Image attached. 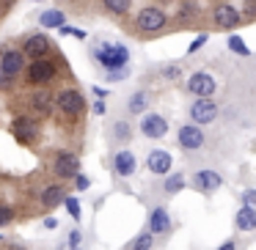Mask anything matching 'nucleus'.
I'll return each instance as SVG.
<instances>
[{
	"label": "nucleus",
	"mask_w": 256,
	"mask_h": 250,
	"mask_svg": "<svg viewBox=\"0 0 256 250\" xmlns=\"http://www.w3.org/2000/svg\"><path fill=\"white\" fill-rule=\"evenodd\" d=\"M94 113H96V116H105V113H108L105 99H96V102H94Z\"/></svg>",
	"instance_id": "39"
},
{
	"label": "nucleus",
	"mask_w": 256,
	"mask_h": 250,
	"mask_svg": "<svg viewBox=\"0 0 256 250\" xmlns=\"http://www.w3.org/2000/svg\"><path fill=\"white\" fill-rule=\"evenodd\" d=\"M218 91V83L212 74L206 72H193L188 77V94H193L196 99H212V94Z\"/></svg>",
	"instance_id": "6"
},
{
	"label": "nucleus",
	"mask_w": 256,
	"mask_h": 250,
	"mask_svg": "<svg viewBox=\"0 0 256 250\" xmlns=\"http://www.w3.org/2000/svg\"><path fill=\"white\" fill-rule=\"evenodd\" d=\"M39 25H44V28H61V25H66V14L61 8H47V11L39 14Z\"/></svg>",
	"instance_id": "21"
},
{
	"label": "nucleus",
	"mask_w": 256,
	"mask_h": 250,
	"mask_svg": "<svg viewBox=\"0 0 256 250\" xmlns=\"http://www.w3.org/2000/svg\"><path fill=\"white\" fill-rule=\"evenodd\" d=\"M130 77V69L124 66V69H110V72H105V80L108 83H122V80H127Z\"/></svg>",
	"instance_id": "29"
},
{
	"label": "nucleus",
	"mask_w": 256,
	"mask_h": 250,
	"mask_svg": "<svg viewBox=\"0 0 256 250\" xmlns=\"http://www.w3.org/2000/svg\"><path fill=\"white\" fill-rule=\"evenodd\" d=\"M245 17H256V0L245 3Z\"/></svg>",
	"instance_id": "41"
},
{
	"label": "nucleus",
	"mask_w": 256,
	"mask_h": 250,
	"mask_svg": "<svg viewBox=\"0 0 256 250\" xmlns=\"http://www.w3.org/2000/svg\"><path fill=\"white\" fill-rule=\"evenodd\" d=\"M113 171H116V176H122V179L132 176V173L138 171V160H135L132 151H127V149L116 151V154H113Z\"/></svg>",
	"instance_id": "13"
},
{
	"label": "nucleus",
	"mask_w": 256,
	"mask_h": 250,
	"mask_svg": "<svg viewBox=\"0 0 256 250\" xmlns=\"http://www.w3.org/2000/svg\"><path fill=\"white\" fill-rule=\"evenodd\" d=\"M8 3H12V0H3V6H8Z\"/></svg>",
	"instance_id": "43"
},
{
	"label": "nucleus",
	"mask_w": 256,
	"mask_h": 250,
	"mask_svg": "<svg viewBox=\"0 0 256 250\" xmlns=\"http://www.w3.org/2000/svg\"><path fill=\"white\" fill-rule=\"evenodd\" d=\"M190 121L198 124V127H206V124H212L218 118V105L212 99H196L193 105H190Z\"/></svg>",
	"instance_id": "10"
},
{
	"label": "nucleus",
	"mask_w": 256,
	"mask_h": 250,
	"mask_svg": "<svg viewBox=\"0 0 256 250\" xmlns=\"http://www.w3.org/2000/svg\"><path fill=\"white\" fill-rule=\"evenodd\" d=\"M28 105H30V110H34V113H39V116H50V113H52V107H56V99H52V94H50V91L39 88V91H34V94H30Z\"/></svg>",
	"instance_id": "18"
},
{
	"label": "nucleus",
	"mask_w": 256,
	"mask_h": 250,
	"mask_svg": "<svg viewBox=\"0 0 256 250\" xmlns=\"http://www.w3.org/2000/svg\"><path fill=\"white\" fill-rule=\"evenodd\" d=\"M80 239H83V234H80L78 228H74V231L69 234V248H72V250H78V248H80Z\"/></svg>",
	"instance_id": "36"
},
{
	"label": "nucleus",
	"mask_w": 256,
	"mask_h": 250,
	"mask_svg": "<svg viewBox=\"0 0 256 250\" xmlns=\"http://www.w3.org/2000/svg\"><path fill=\"white\" fill-rule=\"evenodd\" d=\"M102 6H105V11L122 17V14H127L132 8V0H102Z\"/></svg>",
	"instance_id": "25"
},
{
	"label": "nucleus",
	"mask_w": 256,
	"mask_h": 250,
	"mask_svg": "<svg viewBox=\"0 0 256 250\" xmlns=\"http://www.w3.org/2000/svg\"><path fill=\"white\" fill-rule=\"evenodd\" d=\"M140 132L152 140H160L168 135V121L160 113H144V118H140Z\"/></svg>",
	"instance_id": "12"
},
{
	"label": "nucleus",
	"mask_w": 256,
	"mask_h": 250,
	"mask_svg": "<svg viewBox=\"0 0 256 250\" xmlns=\"http://www.w3.org/2000/svg\"><path fill=\"white\" fill-rule=\"evenodd\" d=\"M206 41H210V36H206V33H198L193 41H190V47H188V55H196V52H198L201 47L206 44Z\"/></svg>",
	"instance_id": "30"
},
{
	"label": "nucleus",
	"mask_w": 256,
	"mask_h": 250,
	"mask_svg": "<svg viewBox=\"0 0 256 250\" xmlns=\"http://www.w3.org/2000/svg\"><path fill=\"white\" fill-rule=\"evenodd\" d=\"M12 223H14V209L0 204V226H12Z\"/></svg>",
	"instance_id": "31"
},
{
	"label": "nucleus",
	"mask_w": 256,
	"mask_h": 250,
	"mask_svg": "<svg viewBox=\"0 0 256 250\" xmlns=\"http://www.w3.org/2000/svg\"><path fill=\"white\" fill-rule=\"evenodd\" d=\"M242 204H248V206L256 204V190H245V193H242Z\"/></svg>",
	"instance_id": "37"
},
{
	"label": "nucleus",
	"mask_w": 256,
	"mask_h": 250,
	"mask_svg": "<svg viewBox=\"0 0 256 250\" xmlns=\"http://www.w3.org/2000/svg\"><path fill=\"white\" fill-rule=\"evenodd\" d=\"M50 39H47L44 33H30L22 39V47L20 50L25 52V58H30V61H36V58H47L50 55Z\"/></svg>",
	"instance_id": "9"
},
{
	"label": "nucleus",
	"mask_w": 256,
	"mask_h": 250,
	"mask_svg": "<svg viewBox=\"0 0 256 250\" xmlns=\"http://www.w3.org/2000/svg\"><path fill=\"white\" fill-rule=\"evenodd\" d=\"M171 162H174V157L168 154L166 149H152L149 157H146V168H149L152 173H157V176H166V173L171 171Z\"/></svg>",
	"instance_id": "14"
},
{
	"label": "nucleus",
	"mask_w": 256,
	"mask_h": 250,
	"mask_svg": "<svg viewBox=\"0 0 256 250\" xmlns=\"http://www.w3.org/2000/svg\"><path fill=\"white\" fill-rule=\"evenodd\" d=\"M162 72V77H168V80H179L182 77V69H176V66H166V69H160Z\"/></svg>",
	"instance_id": "35"
},
{
	"label": "nucleus",
	"mask_w": 256,
	"mask_h": 250,
	"mask_svg": "<svg viewBox=\"0 0 256 250\" xmlns=\"http://www.w3.org/2000/svg\"><path fill=\"white\" fill-rule=\"evenodd\" d=\"M182 187H184V176L182 173H171V176L162 182V190H166L168 195H176V193H182Z\"/></svg>",
	"instance_id": "26"
},
{
	"label": "nucleus",
	"mask_w": 256,
	"mask_h": 250,
	"mask_svg": "<svg viewBox=\"0 0 256 250\" xmlns=\"http://www.w3.org/2000/svg\"><path fill=\"white\" fill-rule=\"evenodd\" d=\"M64 206H66V212L72 215V220H80V215H83V212H80V201L74 198V195H66V201H64Z\"/></svg>",
	"instance_id": "28"
},
{
	"label": "nucleus",
	"mask_w": 256,
	"mask_h": 250,
	"mask_svg": "<svg viewBox=\"0 0 256 250\" xmlns=\"http://www.w3.org/2000/svg\"><path fill=\"white\" fill-rule=\"evenodd\" d=\"M42 226H44L47 231H56V228H58V220H56V217H44V223H42Z\"/></svg>",
	"instance_id": "40"
},
{
	"label": "nucleus",
	"mask_w": 256,
	"mask_h": 250,
	"mask_svg": "<svg viewBox=\"0 0 256 250\" xmlns=\"http://www.w3.org/2000/svg\"><path fill=\"white\" fill-rule=\"evenodd\" d=\"M52 173L58 179H74L80 173V160L74 151H58L52 160Z\"/></svg>",
	"instance_id": "8"
},
{
	"label": "nucleus",
	"mask_w": 256,
	"mask_h": 250,
	"mask_svg": "<svg viewBox=\"0 0 256 250\" xmlns=\"http://www.w3.org/2000/svg\"><path fill=\"white\" fill-rule=\"evenodd\" d=\"M91 61L96 66H102V72H110V69H124L130 63V50L118 41H96L91 47Z\"/></svg>",
	"instance_id": "1"
},
{
	"label": "nucleus",
	"mask_w": 256,
	"mask_h": 250,
	"mask_svg": "<svg viewBox=\"0 0 256 250\" xmlns=\"http://www.w3.org/2000/svg\"><path fill=\"white\" fill-rule=\"evenodd\" d=\"M212 19H215L218 28H237L240 25V11L228 3H220V6L212 11Z\"/></svg>",
	"instance_id": "17"
},
{
	"label": "nucleus",
	"mask_w": 256,
	"mask_h": 250,
	"mask_svg": "<svg viewBox=\"0 0 256 250\" xmlns=\"http://www.w3.org/2000/svg\"><path fill=\"white\" fill-rule=\"evenodd\" d=\"M226 47L234 52V55H242V58H248V55H250V47L245 44V41L240 39V36H228V39H226Z\"/></svg>",
	"instance_id": "27"
},
{
	"label": "nucleus",
	"mask_w": 256,
	"mask_h": 250,
	"mask_svg": "<svg viewBox=\"0 0 256 250\" xmlns=\"http://www.w3.org/2000/svg\"><path fill=\"white\" fill-rule=\"evenodd\" d=\"M146 107H149V96H146V91H135V94L127 99V113L130 116L146 113Z\"/></svg>",
	"instance_id": "22"
},
{
	"label": "nucleus",
	"mask_w": 256,
	"mask_h": 250,
	"mask_svg": "<svg viewBox=\"0 0 256 250\" xmlns=\"http://www.w3.org/2000/svg\"><path fill=\"white\" fill-rule=\"evenodd\" d=\"M218 250H237V242H234V239H226V242H223Z\"/></svg>",
	"instance_id": "42"
},
{
	"label": "nucleus",
	"mask_w": 256,
	"mask_h": 250,
	"mask_svg": "<svg viewBox=\"0 0 256 250\" xmlns=\"http://www.w3.org/2000/svg\"><path fill=\"white\" fill-rule=\"evenodd\" d=\"M234 228L237 231H256V209L254 206H248V204H242L237 209V215H234Z\"/></svg>",
	"instance_id": "19"
},
{
	"label": "nucleus",
	"mask_w": 256,
	"mask_h": 250,
	"mask_svg": "<svg viewBox=\"0 0 256 250\" xmlns=\"http://www.w3.org/2000/svg\"><path fill=\"white\" fill-rule=\"evenodd\" d=\"M91 91H94V96H96V99H108V94H110V91H108V88H102V85H91Z\"/></svg>",
	"instance_id": "38"
},
{
	"label": "nucleus",
	"mask_w": 256,
	"mask_h": 250,
	"mask_svg": "<svg viewBox=\"0 0 256 250\" xmlns=\"http://www.w3.org/2000/svg\"><path fill=\"white\" fill-rule=\"evenodd\" d=\"M152 248H154V234H152L149 228H146L144 234H138V237L130 242V250H152Z\"/></svg>",
	"instance_id": "24"
},
{
	"label": "nucleus",
	"mask_w": 256,
	"mask_h": 250,
	"mask_svg": "<svg viewBox=\"0 0 256 250\" xmlns=\"http://www.w3.org/2000/svg\"><path fill=\"white\" fill-rule=\"evenodd\" d=\"M56 107L64 113V116H80V113H86V99L83 94H80L78 88H61L56 94Z\"/></svg>",
	"instance_id": "3"
},
{
	"label": "nucleus",
	"mask_w": 256,
	"mask_h": 250,
	"mask_svg": "<svg viewBox=\"0 0 256 250\" xmlns=\"http://www.w3.org/2000/svg\"><path fill=\"white\" fill-rule=\"evenodd\" d=\"M61 36H74V39H86V30H80V28H72V25H61Z\"/></svg>",
	"instance_id": "32"
},
{
	"label": "nucleus",
	"mask_w": 256,
	"mask_h": 250,
	"mask_svg": "<svg viewBox=\"0 0 256 250\" xmlns=\"http://www.w3.org/2000/svg\"><path fill=\"white\" fill-rule=\"evenodd\" d=\"M223 184V176L218 171H196L193 173V187L198 193H215Z\"/></svg>",
	"instance_id": "15"
},
{
	"label": "nucleus",
	"mask_w": 256,
	"mask_h": 250,
	"mask_svg": "<svg viewBox=\"0 0 256 250\" xmlns=\"http://www.w3.org/2000/svg\"><path fill=\"white\" fill-rule=\"evenodd\" d=\"M110 135L118 140V143H127V140L132 138V124H130L127 118H118V121H113Z\"/></svg>",
	"instance_id": "23"
},
{
	"label": "nucleus",
	"mask_w": 256,
	"mask_h": 250,
	"mask_svg": "<svg viewBox=\"0 0 256 250\" xmlns=\"http://www.w3.org/2000/svg\"><path fill=\"white\" fill-rule=\"evenodd\" d=\"M74 187H78L80 193H83V190H88V187H91V179L86 176V173H78V176H74Z\"/></svg>",
	"instance_id": "34"
},
{
	"label": "nucleus",
	"mask_w": 256,
	"mask_h": 250,
	"mask_svg": "<svg viewBox=\"0 0 256 250\" xmlns=\"http://www.w3.org/2000/svg\"><path fill=\"white\" fill-rule=\"evenodd\" d=\"M176 143H179V149H184V151H198L201 146L206 143V135L198 124L190 121V124H182V127H179Z\"/></svg>",
	"instance_id": "7"
},
{
	"label": "nucleus",
	"mask_w": 256,
	"mask_h": 250,
	"mask_svg": "<svg viewBox=\"0 0 256 250\" xmlns=\"http://www.w3.org/2000/svg\"><path fill=\"white\" fill-rule=\"evenodd\" d=\"M30 3H39V0H30Z\"/></svg>",
	"instance_id": "44"
},
{
	"label": "nucleus",
	"mask_w": 256,
	"mask_h": 250,
	"mask_svg": "<svg viewBox=\"0 0 256 250\" xmlns=\"http://www.w3.org/2000/svg\"><path fill=\"white\" fill-rule=\"evenodd\" d=\"M12 88H14V77H8L3 72V66H0V91H12Z\"/></svg>",
	"instance_id": "33"
},
{
	"label": "nucleus",
	"mask_w": 256,
	"mask_h": 250,
	"mask_svg": "<svg viewBox=\"0 0 256 250\" xmlns=\"http://www.w3.org/2000/svg\"><path fill=\"white\" fill-rule=\"evenodd\" d=\"M12 135L20 143H30V140L39 138V121L30 118V116H17L12 121Z\"/></svg>",
	"instance_id": "11"
},
{
	"label": "nucleus",
	"mask_w": 256,
	"mask_h": 250,
	"mask_svg": "<svg viewBox=\"0 0 256 250\" xmlns=\"http://www.w3.org/2000/svg\"><path fill=\"white\" fill-rule=\"evenodd\" d=\"M0 66H3V72H6L8 77L17 80L20 74H25V69H28L25 52L17 50V47H3V50H0Z\"/></svg>",
	"instance_id": "5"
},
{
	"label": "nucleus",
	"mask_w": 256,
	"mask_h": 250,
	"mask_svg": "<svg viewBox=\"0 0 256 250\" xmlns=\"http://www.w3.org/2000/svg\"><path fill=\"white\" fill-rule=\"evenodd\" d=\"M58 74V63L52 61V58H36V61L28 63V69H25V80H28L30 85H47L52 83Z\"/></svg>",
	"instance_id": "2"
},
{
	"label": "nucleus",
	"mask_w": 256,
	"mask_h": 250,
	"mask_svg": "<svg viewBox=\"0 0 256 250\" xmlns=\"http://www.w3.org/2000/svg\"><path fill=\"white\" fill-rule=\"evenodd\" d=\"M166 22H168L166 11H160V8H154V6L140 8L138 19H135V25H138L140 33H160V30L166 28Z\"/></svg>",
	"instance_id": "4"
},
{
	"label": "nucleus",
	"mask_w": 256,
	"mask_h": 250,
	"mask_svg": "<svg viewBox=\"0 0 256 250\" xmlns=\"http://www.w3.org/2000/svg\"><path fill=\"white\" fill-rule=\"evenodd\" d=\"M149 231L154 234V237H162V234L171 231V215H168L166 206H154V209L149 212Z\"/></svg>",
	"instance_id": "16"
},
{
	"label": "nucleus",
	"mask_w": 256,
	"mask_h": 250,
	"mask_svg": "<svg viewBox=\"0 0 256 250\" xmlns=\"http://www.w3.org/2000/svg\"><path fill=\"white\" fill-rule=\"evenodd\" d=\"M39 201H42V206L52 209V206H58V204H64V201H66V190H64V184H50V187L42 190Z\"/></svg>",
	"instance_id": "20"
}]
</instances>
